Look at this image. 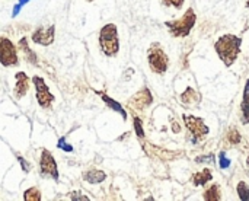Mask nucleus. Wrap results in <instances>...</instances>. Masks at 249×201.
Listing matches in <instances>:
<instances>
[{"instance_id":"obj_28","label":"nucleus","mask_w":249,"mask_h":201,"mask_svg":"<svg viewBox=\"0 0 249 201\" xmlns=\"http://www.w3.org/2000/svg\"><path fill=\"white\" fill-rule=\"evenodd\" d=\"M18 161H19V164H20V166H22L23 172H25V174H28V172H29V165H28V162H26L22 156H18Z\"/></svg>"},{"instance_id":"obj_19","label":"nucleus","mask_w":249,"mask_h":201,"mask_svg":"<svg viewBox=\"0 0 249 201\" xmlns=\"http://www.w3.org/2000/svg\"><path fill=\"white\" fill-rule=\"evenodd\" d=\"M23 200L25 201H41V191L36 187H31L25 190L23 193Z\"/></svg>"},{"instance_id":"obj_13","label":"nucleus","mask_w":249,"mask_h":201,"mask_svg":"<svg viewBox=\"0 0 249 201\" xmlns=\"http://www.w3.org/2000/svg\"><path fill=\"white\" fill-rule=\"evenodd\" d=\"M82 178L89 184H101L107 180V174L99 169H89V171L83 172Z\"/></svg>"},{"instance_id":"obj_32","label":"nucleus","mask_w":249,"mask_h":201,"mask_svg":"<svg viewBox=\"0 0 249 201\" xmlns=\"http://www.w3.org/2000/svg\"><path fill=\"white\" fill-rule=\"evenodd\" d=\"M247 7L249 9V0H247Z\"/></svg>"},{"instance_id":"obj_30","label":"nucleus","mask_w":249,"mask_h":201,"mask_svg":"<svg viewBox=\"0 0 249 201\" xmlns=\"http://www.w3.org/2000/svg\"><path fill=\"white\" fill-rule=\"evenodd\" d=\"M172 130H174L175 133H179V127H178V124H177V123H174V127H172Z\"/></svg>"},{"instance_id":"obj_3","label":"nucleus","mask_w":249,"mask_h":201,"mask_svg":"<svg viewBox=\"0 0 249 201\" xmlns=\"http://www.w3.org/2000/svg\"><path fill=\"white\" fill-rule=\"evenodd\" d=\"M197 20V15L193 9H187V12L184 13L182 18L177 19V20H168L165 22V26L169 29L172 37L177 38H184L187 35H190L191 29L194 28Z\"/></svg>"},{"instance_id":"obj_23","label":"nucleus","mask_w":249,"mask_h":201,"mask_svg":"<svg viewBox=\"0 0 249 201\" xmlns=\"http://www.w3.org/2000/svg\"><path fill=\"white\" fill-rule=\"evenodd\" d=\"M57 147L64 152H73V146L66 143V137H60V140L57 142Z\"/></svg>"},{"instance_id":"obj_22","label":"nucleus","mask_w":249,"mask_h":201,"mask_svg":"<svg viewBox=\"0 0 249 201\" xmlns=\"http://www.w3.org/2000/svg\"><path fill=\"white\" fill-rule=\"evenodd\" d=\"M133 124H134V130H136V134L140 140L144 139V131H143V123L139 117H133Z\"/></svg>"},{"instance_id":"obj_6","label":"nucleus","mask_w":249,"mask_h":201,"mask_svg":"<svg viewBox=\"0 0 249 201\" xmlns=\"http://www.w3.org/2000/svg\"><path fill=\"white\" fill-rule=\"evenodd\" d=\"M0 64L4 67H12L19 64L18 48L7 37H0Z\"/></svg>"},{"instance_id":"obj_9","label":"nucleus","mask_w":249,"mask_h":201,"mask_svg":"<svg viewBox=\"0 0 249 201\" xmlns=\"http://www.w3.org/2000/svg\"><path fill=\"white\" fill-rule=\"evenodd\" d=\"M152 102H153V96H152L150 91L147 88H143L142 91L134 93L127 101V105H128L130 110H133L136 112H143L147 107H150Z\"/></svg>"},{"instance_id":"obj_34","label":"nucleus","mask_w":249,"mask_h":201,"mask_svg":"<svg viewBox=\"0 0 249 201\" xmlns=\"http://www.w3.org/2000/svg\"><path fill=\"white\" fill-rule=\"evenodd\" d=\"M86 1H93V0H86Z\"/></svg>"},{"instance_id":"obj_15","label":"nucleus","mask_w":249,"mask_h":201,"mask_svg":"<svg viewBox=\"0 0 249 201\" xmlns=\"http://www.w3.org/2000/svg\"><path fill=\"white\" fill-rule=\"evenodd\" d=\"M19 48L22 50L23 55L26 57V60H28L31 64H38L36 54L31 50V47H29V44H28V38H26V37H23V38H20V39H19Z\"/></svg>"},{"instance_id":"obj_17","label":"nucleus","mask_w":249,"mask_h":201,"mask_svg":"<svg viewBox=\"0 0 249 201\" xmlns=\"http://www.w3.org/2000/svg\"><path fill=\"white\" fill-rule=\"evenodd\" d=\"M213 180V175H212V171L210 169H204L201 172H197L193 175V183L194 185L200 187V185H204L207 183H210Z\"/></svg>"},{"instance_id":"obj_25","label":"nucleus","mask_w":249,"mask_h":201,"mask_svg":"<svg viewBox=\"0 0 249 201\" xmlns=\"http://www.w3.org/2000/svg\"><path fill=\"white\" fill-rule=\"evenodd\" d=\"M213 161H214V155H212V153H210V155H206V156H198V158L196 159L197 164H204V162L209 164V162H213Z\"/></svg>"},{"instance_id":"obj_21","label":"nucleus","mask_w":249,"mask_h":201,"mask_svg":"<svg viewBox=\"0 0 249 201\" xmlns=\"http://www.w3.org/2000/svg\"><path fill=\"white\" fill-rule=\"evenodd\" d=\"M226 140L231 143V145H238L241 142V133L236 130V128H231L226 134Z\"/></svg>"},{"instance_id":"obj_8","label":"nucleus","mask_w":249,"mask_h":201,"mask_svg":"<svg viewBox=\"0 0 249 201\" xmlns=\"http://www.w3.org/2000/svg\"><path fill=\"white\" fill-rule=\"evenodd\" d=\"M39 171L42 177H48L51 180H54L55 183H58L60 177H58V168H57V162L53 156V153L47 149H44L41 152V159H39Z\"/></svg>"},{"instance_id":"obj_29","label":"nucleus","mask_w":249,"mask_h":201,"mask_svg":"<svg viewBox=\"0 0 249 201\" xmlns=\"http://www.w3.org/2000/svg\"><path fill=\"white\" fill-rule=\"evenodd\" d=\"M20 9H22V6H20L19 3H16V4H15V7H13V12H12V18H16V16L19 15Z\"/></svg>"},{"instance_id":"obj_1","label":"nucleus","mask_w":249,"mask_h":201,"mask_svg":"<svg viewBox=\"0 0 249 201\" xmlns=\"http://www.w3.org/2000/svg\"><path fill=\"white\" fill-rule=\"evenodd\" d=\"M241 44L242 39L233 34H225L216 41V53L226 67H231L236 61L238 55L241 54Z\"/></svg>"},{"instance_id":"obj_7","label":"nucleus","mask_w":249,"mask_h":201,"mask_svg":"<svg viewBox=\"0 0 249 201\" xmlns=\"http://www.w3.org/2000/svg\"><path fill=\"white\" fill-rule=\"evenodd\" d=\"M32 82H34V86H35V96H36V101L39 104L41 108L44 110H50L53 102L55 101V96L50 92L47 83L44 82V79L41 76H34L32 77Z\"/></svg>"},{"instance_id":"obj_11","label":"nucleus","mask_w":249,"mask_h":201,"mask_svg":"<svg viewBox=\"0 0 249 201\" xmlns=\"http://www.w3.org/2000/svg\"><path fill=\"white\" fill-rule=\"evenodd\" d=\"M15 79H16V85L13 88V96L16 99H22L29 91V79H28L26 73H23V72H18L15 74Z\"/></svg>"},{"instance_id":"obj_12","label":"nucleus","mask_w":249,"mask_h":201,"mask_svg":"<svg viewBox=\"0 0 249 201\" xmlns=\"http://www.w3.org/2000/svg\"><path fill=\"white\" fill-rule=\"evenodd\" d=\"M200 101H201L200 92H197V91H196L194 88H191V86H188V88L184 91V93L181 95V102H182V105L187 107V108L197 107Z\"/></svg>"},{"instance_id":"obj_33","label":"nucleus","mask_w":249,"mask_h":201,"mask_svg":"<svg viewBox=\"0 0 249 201\" xmlns=\"http://www.w3.org/2000/svg\"><path fill=\"white\" fill-rule=\"evenodd\" d=\"M247 165H248V168H249V158H248V161H247Z\"/></svg>"},{"instance_id":"obj_31","label":"nucleus","mask_w":249,"mask_h":201,"mask_svg":"<svg viewBox=\"0 0 249 201\" xmlns=\"http://www.w3.org/2000/svg\"><path fill=\"white\" fill-rule=\"evenodd\" d=\"M28 1H31V0H19V1H18V3H19V4H20V6H25V4H26V3H28Z\"/></svg>"},{"instance_id":"obj_5","label":"nucleus","mask_w":249,"mask_h":201,"mask_svg":"<svg viewBox=\"0 0 249 201\" xmlns=\"http://www.w3.org/2000/svg\"><path fill=\"white\" fill-rule=\"evenodd\" d=\"M182 120L185 123V127L190 130L191 136H193V143H197L200 140H203L207 134H209V127L206 126L204 120L196 115H182Z\"/></svg>"},{"instance_id":"obj_2","label":"nucleus","mask_w":249,"mask_h":201,"mask_svg":"<svg viewBox=\"0 0 249 201\" xmlns=\"http://www.w3.org/2000/svg\"><path fill=\"white\" fill-rule=\"evenodd\" d=\"M99 47L107 57H115L120 51L118 29L115 23H107L99 31Z\"/></svg>"},{"instance_id":"obj_14","label":"nucleus","mask_w":249,"mask_h":201,"mask_svg":"<svg viewBox=\"0 0 249 201\" xmlns=\"http://www.w3.org/2000/svg\"><path fill=\"white\" fill-rule=\"evenodd\" d=\"M241 117H242V124H249V80L245 83V89H244V98L241 104Z\"/></svg>"},{"instance_id":"obj_26","label":"nucleus","mask_w":249,"mask_h":201,"mask_svg":"<svg viewBox=\"0 0 249 201\" xmlns=\"http://www.w3.org/2000/svg\"><path fill=\"white\" fill-rule=\"evenodd\" d=\"M69 197H70V200H83V201L90 200L89 197H86V196H85V194H82V193H70V194H69Z\"/></svg>"},{"instance_id":"obj_20","label":"nucleus","mask_w":249,"mask_h":201,"mask_svg":"<svg viewBox=\"0 0 249 201\" xmlns=\"http://www.w3.org/2000/svg\"><path fill=\"white\" fill-rule=\"evenodd\" d=\"M236 190H238V196H239V199H241V200L249 201V187L247 183L241 181V183L238 184Z\"/></svg>"},{"instance_id":"obj_24","label":"nucleus","mask_w":249,"mask_h":201,"mask_svg":"<svg viewBox=\"0 0 249 201\" xmlns=\"http://www.w3.org/2000/svg\"><path fill=\"white\" fill-rule=\"evenodd\" d=\"M184 1H185V0H162V3H163L165 6H172V7H175V9H181L182 4H184Z\"/></svg>"},{"instance_id":"obj_10","label":"nucleus","mask_w":249,"mask_h":201,"mask_svg":"<svg viewBox=\"0 0 249 201\" xmlns=\"http://www.w3.org/2000/svg\"><path fill=\"white\" fill-rule=\"evenodd\" d=\"M32 41L35 44H39V45H51L54 42V38H55V26L54 25H50V26H41L38 28L34 34H32Z\"/></svg>"},{"instance_id":"obj_18","label":"nucleus","mask_w":249,"mask_h":201,"mask_svg":"<svg viewBox=\"0 0 249 201\" xmlns=\"http://www.w3.org/2000/svg\"><path fill=\"white\" fill-rule=\"evenodd\" d=\"M203 199L206 201H219L222 199V194H220V188H219V185H216V184H213L209 190H206L204 191V194H203Z\"/></svg>"},{"instance_id":"obj_27","label":"nucleus","mask_w":249,"mask_h":201,"mask_svg":"<svg viewBox=\"0 0 249 201\" xmlns=\"http://www.w3.org/2000/svg\"><path fill=\"white\" fill-rule=\"evenodd\" d=\"M219 158H220V168H222V169H226V168H229V165H231V161H229V159H226V156H225V153H223V152L219 155Z\"/></svg>"},{"instance_id":"obj_4","label":"nucleus","mask_w":249,"mask_h":201,"mask_svg":"<svg viewBox=\"0 0 249 201\" xmlns=\"http://www.w3.org/2000/svg\"><path fill=\"white\" fill-rule=\"evenodd\" d=\"M147 61H149L150 70L156 74H163L169 67V58H168L166 53L162 50V47L159 45V42H153L149 47Z\"/></svg>"},{"instance_id":"obj_16","label":"nucleus","mask_w":249,"mask_h":201,"mask_svg":"<svg viewBox=\"0 0 249 201\" xmlns=\"http://www.w3.org/2000/svg\"><path fill=\"white\" fill-rule=\"evenodd\" d=\"M99 95H101V98H102V101L112 110V111H117L118 114H121V117H123V120H127V112H125V110L115 101V99H112V98H109L107 93H102V92H98Z\"/></svg>"}]
</instances>
